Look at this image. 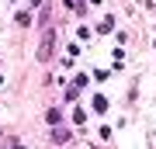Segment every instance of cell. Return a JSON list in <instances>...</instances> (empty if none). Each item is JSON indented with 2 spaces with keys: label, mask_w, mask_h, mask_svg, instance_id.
<instances>
[{
  "label": "cell",
  "mask_w": 156,
  "mask_h": 149,
  "mask_svg": "<svg viewBox=\"0 0 156 149\" xmlns=\"http://www.w3.org/2000/svg\"><path fill=\"white\" fill-rule=\"evenodd\" d=\"M52 49H56V31L45 28V31H42V45H38V59H49Z\"/></svg>",
  "instance_id": "cell-1"
},
{
  "label": "cell",
  "mask_w": 156,
  "mask_h": 149,
  "mask_svg": "<svg viewBox=\"0 0 156 149\" xmlns=\"http://www.w3.org/2000/svg\"><path fill=\"white\" fill-rule=\"evenodd\" d=\"M52 139H56V142H66L69 132H66V128H56V132H52Z\"/></svg>",
  "instance_id": "cell-2"
},
{
  "label": "cell",
  "mask_w": 156,
  "mask_h": 149,
  "mask_svg": "<svg viewBox=\"0 0 156 149\" xmlns=\"http://www.w3.org/2000/svg\"><path fill=\"white\" fill-rule=\"evenodd\" d=\"M94 111H108V97H94Z\"/></svg>",
  "instance_id": "cell-3"
},
{
  "label": "cell",
  "mask_w": 156,
  "mask_h": 149,
  "mask_svg": "<svg viewBox=\"0 0 156 149\" xmlns=\"http://www.w3.org/2000/svg\"><path fill=\"white\" fill-rule=\"evenodd\" d=\"M59 118H62V111H59V108H52V111H49V122H52V125H59Z\"/></svg>",
  "instance_id": "cell-4"
},
{
  "label": "cell",
  "mask_w": 156,
  "mask_h": 149,
  "mask_svg": "<svg viewBox=\"0 0 156 149\" xmlns=\"http://www.w3.org/2000/svg\"><path fill=\"white\" fill-rule=\"evenodd\" d=\"M38 4H42V0H31V7H38Z\"/></svg>",
  "instance_id": "cell-5"
}]
</instances>
